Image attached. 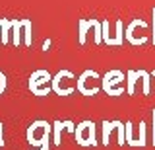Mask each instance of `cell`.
<instances>
[{
    "instance_id": "6da1fadb",
    "label": "cell",
    "mask_w": 155,
    "mask_h": 150,
    "mask_svg": "<svg viewBox=\"0 0 155 150\" xmlns=\"http://www.w3.org/2000/svg\"><path fill=\"white\" fill-rule=\"evenodd\" d=\"M52 74L48 70H35L31 72V76H29V90H31L33 96H39V98H45L52 92Z\"/></svg>"
},
{
    "instance_id": "7a4b0ae2",
    "label": "cell",
    "mask_w": 155,
    "mask_h": 150,
    "mask_svg": "<svg viewBox=\"0 0 155 150\" xmlns=\"http://www.w3.org/2000/svg\"><path fill=\"white\" fill-rule=\"evenodd\" d=\"M51 131H52V125L47 123V121L43 119H37L33 121L31 125L27 127V142L31 144V146H39L41 148L45 142H48V138H51Z\"/></svg>"
},
{
    "instance_id": "3957f363",
    "label": "cell",
    "mask_w": 155,
    "mask_h": 150,
    "mask_svg": "<svg viewBox=\"0 0 155 150\" xmlns=\"http://www.w3.org/2000/svg\"><path fill=\"white\" fill-rule=\"evenodd\" d=\"M101 88L109 96H122L124 94V74L120 70H109L101 78Z\"/></svg>"
},
{
    "instance_id": "277c9868",
    "label": "cell",
    "mask_w": 155,
    "mask_h": 150,
    "mask_svg": "<svg viewBox=\"0 0 155 150\" xmlns=\"http://www.w3.org/2000/svg\"><path fill=\"white\" fill-rule=\"evenodd\" d=\"M76 140L80 146H95L97 140H95V123L89 119L81 121V123L76 125Z\"/></svg>"
},
{
    "instance_id": "5b68a950",
    "label": "cell",
    "mask_w": 155,
    "mask_h": 150,
    "mask_svg": "<svg viewBox=\"0 0 155 150\" xmlns=\"http://www.w3.org/2000/svg\"><path fill=\"white\" fill-rule=\"evenodd\" d=\"M68 80H74V74H72V72L70 70H58L56 72V74L54 76H52V92H56V94L58 96H64V98H66V96H72V94H74V86H72V84H66V82Z\"/></svg>"
},
{
    "instance_id": "8992f818",
    "label": "cell",
    "mask_w": 155,
    "mask_h": 150,
    "mask_svg": "<svg viewBox=\"0 0 155 150\" xmlns=\"http://www.w3.org/2000/svg\"><path fill=\"white\" fill-rule=\"evenodd\" d=\"M89 80H101L99 72L93 70V68L84 70L80 76H78V84H76V88H78V92H80L81 96H89V98H93L97 92H99L101 86H93V88H87V82H89Z\"/></svg>"
},
{
    "instance_id": "52a82bcc",
    "label": "cell",
    "mask_w": 155,
    "mask_h": 150,
    "mask_svg": "<svg viewBox=\"0 0 155 150\" xmlns=\"http://www.w3.org/2000/svg\"><path fill=\"white\" fill-rule=\"evenodd\" d=\"M29 23V18H21V20H12V43L16 47L23 45V33Z\"/></svg>"
},
{
    "instance_id": "ba28073f",
    "label": "cell",
    "mask_w": 155,
    "mask_h": 150,
    "mask_svg": "<svg viewBox=\"0 0 155 150\" xmlns=\"http://www.w3.org/2000/svg\"><path fill=\"white\" fill-rule=\"evenodd\" d=\"M52 129H54V144H62V131H68V133H76V125L74 121L66 119V121H60L56 119L54 123H52Z\"/></svg>"
},
{
    "instance_id": "9c48e42d",
    "label": "cell",
    "mask_w": 155,
    "mask_h": 150,
    "mask_svg": "<svg viewBox=\"0 0 155 150\" xmlns=\"http://www.w3.org/2000/svg\"><path fill=\"white\" fill-rule=\"evenodd\" d=\"M95 23L97 20L95 18H91V20H78V30H80V45H85V35H87V31L91 30V27H95Z\"/></svg>"
},
{
    "instance_id": "30bf717a",
    "label": "cell",
    "mask_w": 155,
    "mask_h": 150,
    "mask_svg": "<svg viewBox=\"0 0 155 150\" xmlns=\"http://www.w3.org/2000/svg\"><path fill=\"white\" fill-rule=\"evenodd\" d=\"M10 33H12V20L0 18V41H2V45L10 43Z\"/></svg>"
},
{
    "instance_id": "8fae6325",
    "label": "cell",
    "mask_w": 155,
    "mask_h": 150,
    "mask_svg": "<svg viewBox=\"0 0 155 150\" xmlns=\"http://www.w3.org/2000/svg\"><path fill=\"white\" fill-rule=\"evenodd\" d=\"M118 123H120L118 119H114V121H103V144H105V146L109 144V137H110V133H113V129L118 127Z\"/></svg>"
},
{
    "instance_id": "7c38bea8",
    "label": "cell",
    "mask_w": 155,
    "mask_h": 150,
    "mask_svg": "<svg viewBox=\"0 0 155 150\" xmlns=\"http://www.w3.org/2000/svg\"><path fill=\"white\" fill-rule=\"evenodd\" d=\"M126 82H128V86H126V94L128 96H134V86H136V82H138L140 78V74H138V70H128L126 72Z\"/></svg>"
},
{
    "instance_id": "4fadbf2b",
    "label": "cell",
    "mask_w": 155,
    "mask_h": 150,
    "mask_svg": "<svg viewBox=\"0 0 155 150\" xmlns=\"http://www.w3.org/2000/svg\"><path fill=\"white\" fill-rule=\"evenodd\" d=\"M114 43L116 47L124 45V31H122V20H116V33H114Z\"/></svg>"
},
{
    "instance_id": "5bb4252c",
    "label": "cell",
    "mask_w": 155,
    "mask_h": 150,
    "mask_svg": "<svg viewBox=\"0 0 155 150\" xmlns=\"http://www.w3.org/2000/svg\"><path fill=\"white\" fill-rule=\"evenodd\" d=\"M138 74H140V78H142L143 82V96H147L149 94V86H151V74H149L147 70H138Z\"/></svg>"
},
{
    "instance_id": "9a60e30c",
    "label": "cell",
    "mask_w": 155,
    "mask_h": 150,
    "mask_svg": "<svg viewBox=\"0 0 155 150\" xmlns=\"http://www.w3.org/2000/svg\"><path fill=\"white\" fill-rule=\"evenodd\" d=\"M140 146H145V123H140Z\"/></svg>"
},
{
    "instance_id": "2e32d148",
    "label": "cell",
    "mask_w": 155,
    "mask_h": 150,
    "mask_svg": "<svg viewBox=\"0 0 155 150\" xmlns=\"http://www.w3.org/2000/svg\"><path fill=\"white\" fill-rule=\"evenodd\" d=\"M6 86H8V80H6V74H4L2 70H0V96L4 94V90H6Z\"/></svg>"
},
{
    "instance_id": "e0dca14e",
    "label": "cell",
    "mask_w": 155,
    "mask_h": 150,
    "mask_svg": "<svg viewBox=\"0 0 155 150\" xmlns=\"http://www.w3.org/2000/svg\"><path fill=\"white\" fill-rule=\"evenodd\" d=\"M151 16H153V22H151V26H153V37H151V43L155 45V6H153V10H151Z\"/></svg>"
},
{
    "instance_id": "ac0fdd59",
    "label": "cell",
    "mask_w": 155,
    "mask_h": 150,
    "mask_svg": "<svg viewBox=\"0 0 155 150\" xmlns=\"http://www.w3.org/2000/svg\"><path fill=\"white\" fill-rule=\"evenodd\" d=\"M0 146H4V125L0 123Z\"/></svg>"
},
{
    "instance_id": "d6986e66",
    "label": "cell",
    "mask_w": 155,
    "mask_h": 150,
    "mask_svg": "<svg viewBox=\"0 0 155 150\" xmlns=\"http://www.w3.org/2000/svg\"><path fill=\"white\" fill-rule=\"evenodd\" d=\"M151 115H153V146H155V109L151 111Z\"/></svg>"
},
{
    "instance_id": "ffe728a7",
    "label": "cell",
    "mask_w": 155,
    "mask_h": 150,
    "mask_svg": "<svg viewBox=\"0 0 155 150\" xmlns=\"http://www.w3.org/2000/svg\"><path fill=\"white\" fill-rule=\"evenodd\" d=\"M48 47H51V41H45V43H43V51H48Z\"/></svg>"
},
{
    "instance_id": "44dd1931",
    "label": "cell",
    "mask_w": 155,
    "mask_h": 150,
    "mask_svg": "<svg viewBox=\"0 0 155 150\" xmlns=\"http://www.w3.org/2000/svg\"><path fill=\"white\" fill-rule=\"evenodd\" d=\"M48 146H51V142H45V144H43V146L39 148V150H48Z\"/></svg>"
},
{
    "instance_id": "7402d4cb",
    "label": "cell",
    "mask_w": 155,
    "mask_h": 150,
    "mask_svg": "<svg viewBox=\"0 0 155 150\" xmlns=\"http://www.w3.org/2000/svg\"><path fill=\"white\" fill-rule=\"evenodd\" d=\"M149 74H151V76H155V70H153V72H149Z\"/></svg>"
}]
</instances>
